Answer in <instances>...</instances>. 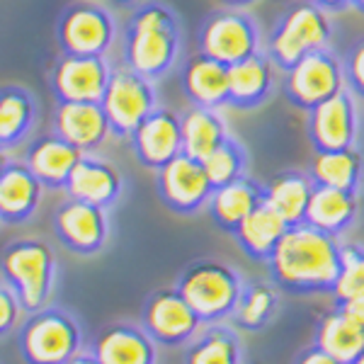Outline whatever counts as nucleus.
Wrapping results in <instances>:
<instances>
[{
  "label": "nucleus",
  "mask_w": 364,
  "mask_h": 364,
  "mask_svg": "<svg viewBox=\"0 0 364 364\" xmlns=\"http://www.w3.org/2000/svg\"><path fill=\"white\" fill-rule=\"evenodd\" d=\"M265 265L282 291L331 294L343 265V243L304 221L287 228Z\"/></svg>",
  "instance_id": "obj_1"
},
{
  "label": "nucleus",
  "mask_w": 364,
  "mask_h": 364,
  "mask_svg": "<svg viewBox=\"0 0 364 364\" xmlns=\"http://www.w3.org/2000/svg\"><path fill=\"white\" fill-rule=\"evenodd\" d=\"M182 51L180 17L161 0H146L129 15L122 37V61L149 80H161L178 66Z\"/></svg>",
  "instance_id": "obj_2"
},
{
  "label": "nucleus",
  "mask_w": 364,
  "mask_h": 364,
  "mask_svg": "<svg viewBox=\"0 0 364 364\" xmlns=\"http://www.w3.org/2000/svg\"><path fill=\"white\" fill-rule=\"evenodd\" d=\"M336 39L333 15L311 0H296L287 5L265 39V54L279 70L291 68L304 56L321 49H331Z\"/></svg>",
  "instance_id": "obj_3"
},
{
  "label": "nucleus",
  "mask_w": 364,
  "mask_h": 364,
  "mask_svg": "<svg viewBox=\"0 0 364 364\" xmlns=\"http://www.w3.org/2000/svg\"><path fill=\"white\" fill-rule=\"evenodd\" d=\"M245 279L238 274V269L221 260H202L190 262L178 277L180 294L187 299L195 314L202 318V323H221L224 318H231L236 311V304L243 291Z\"/></svg>",
  "instance_id": "obj_4"
},
{
  "label": "nucleus",
  "mask_w": 364,
  "mask_h": 364,
  "mask_svg": "<svg viewBox=\"0 0 364 364\" xmlns=\"http://www.w3.org/2000/svg\"><path fill=\"white\" fill-rule=\"evenodd\" d=\"M0 274H3V282L13 287L25 314H34L46 306L54 291V250L37 238L13 240L0 255Z\"/></svg>",
  "instance_id": "obj_5"
},
{
  "label": "nucleus",
  "mask_w": 364,
  "mask_h": 364,
  "mask_svg": "<svg viewBox=\"0 0 364 364\" xmlns=\"http://www.w3.org/2000/svg\"><path fill=\"white\" fill-rule=\"evenodd\" d=\"M83 348L78 321L63 309L44 306L22 323L20 352L27 364H66Z\"/></svg>",
  "instance_id": "obj_6"
},
{
  "label": "nucleus",
  "mask_w": 364,
  "mask_h": 364,
  "mask_svg": "<svg viewBox=\"0 0 364 364\" xmlns=\"http://www.w3.org/2000/svg\"><path fill=\"white\" fill-rule=\"evenodd\" d=\"M199 51L216 61L233 66L257 51H262V37L255 15L245 8L224 5L204 17L197 32Z\"/></svg>",
  "instance_id": "obj_7"
},
{
  "label": "nucleus",
  "mask_w": 364,
  "mask_h": 364,
  "mask_svg": "<svg viewBox=\"0 0 364 364\" xmlns=\"http://www.w3.org/2000/svg\"><path fill=\"white\" fill-rule=\"evenodd\" d=\"M282 73H284L279 83L282 95L291 107L304 109V112H311L345 87L343 58L333 51V46L304 56L301 61H296Z\"/></svg>",
  "instance_id": "obj_8"
},
{
  "label": "nucleus",
  "mask_w": 364,
  "mask_h": 364,
  "mask_svg": "<svg viewBox=\"0 0 364 364\" xmlns=\"http://www.w3.org/2000/svg\"><path fill=\"white\" fill-rule=\"evenodd\" d=\"M117 39V20L105 5L78 0L63 8L56 22V42L61 54L105 56Z\"/></svg>",
  "instance_id": "obj_9"
},
{
  "label": "nucleus",
  "mask_w": 364,
  "mask_h": 364,
  "mask_svg": "<svg viewBox=\"0 0 364 364\" xmlns=\"http://www.w3.org/2000/svg\"><path fill=\"white\" fill-rule=\"evenodd\" d=\"M102 109L109 122V134L129 139L132 132L158 107L154 80L144 78L129 66H119L109 75L107 90L102 95Z\"/></svg>",
  "instance_id": "obj_10"
},
{
  "label": "nucleus",
  "mask_w": 364,
  "mask_h": 364,
  "mask_svg": "<svg viewBox=\"0 0 364 364\" xmlns=\"http://www.w3.org/2000/svg\"><path fill=\"white\" fill-rule=\"evenodd\" d=\"M141 326L158 345L178 348V345L192 343L204 323L195 314V309L187 304V299L180 294L178 287H168V289H158L146 299Z\"/></svg>",
  "instance_id": "obj_11"
},
{
  "label": "nucleus",
  "mask_w": 364,
  "mask_h": 364,
  "mask_svg": "<svg viewBox=\"0 0 364 364\" xmlns=\"http://www.w3.org/2000/svg\"><path fill=\"white\" fill-rule=\"evenodd\" d=\"M306 134L314 151L352 149L360 141V107L348 85L306 112Z\"/></svg>",
  "instance_id": "obj_12"
},
{
  "label": "nucleus",
  "mask_w": 364,
  "mask_h": 364,
  "mask_svg": "<svg viewBox=\"0 0 364 364\" xmlns=\"http://www.w3.org/2000/svg\"><path fill=\"white\" fill-rule=\"evenodd\" d=\"M156 190L161 202L175 214H195L207 207L214 185H211L202 161L180 154L178 158L156 170Z\"/></svg>",
  "instance_id": "obj_13"
},
{
  "label": "nucleus",
  "mask_w": 364,
  "mask_h": 364,
  "mask_svg": "<svg viewBox=\"0 0 364 364\" xmlns=\"http://www.w3.org/2000/svg\"><path fill=\"white\" fill-rule=\"evenodd\" d=\"M56 238L75 255H95L109 236L107 209L68 197L54 214Z\"/></svg>",
  "instance_id": "obj_14"
},
{
  "label": "nucleus",
  "mask_w": 364,
  "mask_h": 364,
  "mask_svg": "<svg viewBox=\"0 0 364 364\" xmlns=\"http://www.w3.org/2000/svg\"><path fill=\"white\" fill-rule=\"evenodd\" d=\"M107 56L61 54L51 70V90L56 100L73 102H100L112 75Z\"/></svg>",
  "instance_id": "obj_15"
},
{
  "label": "nucleus",
  "mask_w": 364,
  "mask_h": 364,
  "mask_svg": "<svg viewBox=\"0 0 364 364\" xmlns=\"http://www.w3.org/2000/svg\"><path fill=\"white\" fill-rule=\"evenodd\" d=\"M132 151L144 168L161 170L182 154L180 117L168 107H158L129 136Z\"/></svg>",
  "instance_id": "obj_16"
},
{
  "label": "nucleus",
  "mask_w": 364,
  "mask_h": 364,
  "mask_svg": "<svg viewBox=\"0 0 364 364\" xmlns=\"http://www.w3.org/2000/svg\"><path fill=\"white\" fill-rule=\"evenodd\" d=\"M279 83V68L265 54V49L257 51L240 63L228 66V107L240 112L262 107L274 97Z\"/></svg>",
  "instance_id": "obj_17"
},
{
  "label": "nucleus",
  "mask_w": 364,
  "mask_h": 364,
  "mask_svg": "<svg viewBox=\"0 0 364 364\" xmlns=\"http://www.w3.org/2000/svg\"><path fill=\"white\" fill-rule=\"evenodd\" d=\"M54 134L66 139L83 154H92L109 136V122L102 102L58 100L54 109Z\"/></svg>",
  "instance_id": "obj_18"
},
{
  "label": "nucleus",
  "mask_w": 364,
  "mask_h": 364,
  "mask_svg": "<svg viewBox=\"0 0 364 364\" xmlns=\"http://www.w3.org/2000/svg\"><path fill=\"white\" fill-rule=\"evenodd\" d=\"M156 340L136 323H109L95 338L92 355L100 364H156Z\"/></svg>",
  "instance_id": "obj_19"
},
{
  "label": "nucleus",
  "mask_w": 364,
  "mask_h": 364,
  "mask_svg": "<svg viewBox=\"0 0 364 364\" xmlns=\"http://www.w3.org/2000/svg\"><path fill=\"white\" fill-rule=\"evenodd\" d=\"M122 173L109 161L83 154L78 166L73 168L70 178L66 182V195L87 204H97L102 209H109L122 195Z\"/></svg>",
  "instance_id": "obj_20"
},
{
  "label": "nucleus",
  "mask_w": 364,
  "mask_h": 364,
  "mask_svg": "<svg viewBox=\"0 0 364 364\" xmlns=\"http://www.w3.org/2000/svg\"><path fill=\"white\" fill-rule=\"evenodd\" d=\"M180 87L185 97L199 107L221 109L228 105V66L202 51L182 63Z\"/></svg>",
  "instance_id": "obj_21"
},
{
  "label": "nucleus",
  "mask_w": 364,
  "mask_h": 364,
  "mask_svg": "<svg viewBox=\"0 0 364 364\" xmlns=\"http://www.w3.org/2000/svg\"><path fill=\"white\" fill-rule=\"evenodd\" d=\"M44 185L25 161H10L0 175V219L5 224H22L32 219L42 202Z\"/></svg>",
  "instance_id": "obj_22"
},
{
  "label": "nucleus",
  "mask_w": 364,
  "mask_h": 364,
  "mask_svg": "<svg viewBox=\"0 0 364 364\" xmlns=\"http://www.w3.org/2000/svg\"><path fill=\"white\" fill-rule=\"evenodd\" d=\"M80 158H83V151H78L58 134H49V136L32 141L25 151V163L29 170L49 190H63L66 187L70 173L78 166Z\"/></svg>",
  "instance_id": "obj_23"
},
{
  "label": "nucleus",
  "mask_w": 364,
  "mask_h": 364,
  "mask_svg": "<svg viewBox=\"0 0 364 364\" xmlns=\"http://www.w3.org/2000/svg\"><path fill=\"white\" fill-rule=\"evenodd\" d=\"M265 202V182H257L243 175V178L221 185L211 192L207 209L209 216L221 231L231 233L240 226V221Z\"/></svg>",
  "instance_id": "obj_24"
},
{
  "label": "nucleus",
  "mask_w": 364,
  "mask_h": 364,
  "mask_svg": "<svg viewBox=\"0 0 364 364\" xmlns=\"http://www.w3.org/2000/svg\"><path fill=\"white\" fill-rule=\"evenodd\" d=\"M357 214H360V195L357 192L314 185L304 221L340 238L352 228V224L357 221Z\"/></svg>",
  "instance_id": "obj_25"
},
{
  "label": "nucleus",
  "mask_w": 364,
  "mask_h": 364,
  "mask_svg": "<svg viewBox=\"0 0 364 364\" xmlns=\"http://www.w3.org/2000/svg\"><path fill=\"white\" fill-rule=\"evenodd\" d=\"M306 173L314 180V185L336 187V190L360 195L364 182V154L357 146L340 151H314Z\"/></svg>",
  "instance_id": "obj_26"
},
{
  "label": "nucleus",
  "mask_w": 364,
  "mask_h": 364,
  "mask_svg": "<svg viewBox=\"0 0 364 364\" xmlns=\"http://www.w3.org/2000/svg\"><path fill=\"white\" fill-rule=\"evenodd\" d=\"M287 221L274 211L269 204L262 202L257 209H252L240 226L233 231L238 248L255 262H267L269 255L277 248L282 236L287 233Z\"/></svg>",
  "instance_id": "obj_27"
},
{
  "label": "nucleus",
  "mask_w": 364,
  "mask_h": 364,
  "mask_svg": "<svg viewBox=\"0 0 364 364\" xmlns=\"http://www.w3.org/2000/svg\"><path fill=\"white\" fill-rule=\"evenodd\" d=\"M314 192V180L304 170H282L265 182V204H269L287 226L304 224L309 199Z\"/></svg>",
  "instance_id": "obj_28"
},
{
  "label": "nucleus",
  "mask_w": 364,
  "mask_h": 364,
  "mask_svg": "<svg viewBox=\"0 0 364 364\" xmlns=\"http://www.w3.org/2000/svg\"><path fill=\"white\" fill-rule=\"evenodd\" d=\"M37 122V100L22 85L0 87V149L22 144Z\"/></svg>",
  "instance_id": "obj_29"
},
{
  "label": "nucleus",
  "mask_w": 364,
  "mask_h": 364,
  "mask_svg": "<svg viewBox=\"0 0 364 364\" xmlns=\"http://www.w3.org/2000/svg\"><path fill=\"white\" fill-rule=\"evenodd\" d=\"M180 124H182V154L197 158V161H204L228 136L226 119L214 107L192 105L180 117Z\"/></svg>",
  "instance_id": "obj_30"
},
{
  "label": "nucleus",
  "mask_w": 364,
  "mask_h": 364,
  "mask_svg": "<svg viewBox=\"0 0 364 364\" xmlns=\"http://www.w3.org/2000/svg\"><path fill=\"white\" fill-rule=\"evenodd\" d=\"M316 345L343 364H352L364 350V328L355 326L336 306L318 318V326H316Z\"/></svg>",
  "instance_id": "obj_31"
},
{
  "label": "nucleus",
  "mask_w": 364,
  "mask_h": 364,
  "mask_svg": "<svg viewBox=\"0 0 364 364\" xmlns=\"http://www.w3.org/2000/svg\"><path fill=\"white\" fill-rule=\"evenodd\" d=\"M279 311V294H277V284H269V282L260 279H250L243 284L240 299L236 304V311L231 314L233 323L240 331L257 333L265 331L269 323L274 321Z\"/></svg>",
  "instance_id": "obj_32"
},
{
  "label": "nucleus",
  "mask_w": 364,
  "mask_h": 364,
  "mask_svg": "<svg viewBox=\"0 0 364 364\" xmlns=\"http://www.w3.org/2000/svg\"><path fill=\"white\" fill-rule=\"evenodd\" d=\"M243 348L233 328L224 323H209L204 333L192 340L185 352V364H240Z\"/></svg>",
  "instance_id": "obj_33"
},
{
  "label": "nucleus",
  "mask_w": 364,
  "mask_h": 364,
  "mask_svg": "<svg viewBox=\"0 0 364 364\" xmlns=\"http://www.w3.org/2000/svg\"><path fill=\"white\" fill-rule=\"evenodd\" d=\"M204 170H207L211 185L221 187V185H228V182L243 178L248 173V151L245 146L240 144L238 139H233L231 134L216 146L211 154L202 161Z\"/></svg>",
  "instance_id": "obj_34"
},
{
  "label": "nucleus",
  "mask_w": 364,
  "mask_h": 364,
  "mask_svg": "<svg viewBox=\"0 0 364 364\" xmlns=\"http://www.w3.org/2000/svg\"><path fill=\"white\" fill-rule=\"evenodd\" d=\"M331 294L336 299V304L364 299V245H343V265H340L338 282Z\"/></svg>",
  "instance_id": "obj_35"
},
{
  "label": "nucleus",
  "mask_w": 364,
  "mask_h": 364,
  "mask_svg": "<svg viewBox=\"0 0 364 364\" xmlns=\"http://www.w3.org/2000/svg\"><path fill=\"white\" fill-rule=\"evenodd\" d=\"M345 85L357 100H364V37L355 39L348 54L343 56Z\"/></svg>",
  "instance_id": "obj_36"
},
{
  "label": "nucleus",
  "mask_w": 364,
  "mask_h": 364,
  "mask_svg": "<svg viewBox=\"0 0 364 364\" xmlns=\"http://www.w3.org/2000/svg\"><path fill=\"white\" fill-rule=\"evenodd\" d=\"M22 314H25V309H22L13 287L8 282H0V338L20 326Z\"/></svg>",
  "instance_id": "obj_37"
},
{
  "label": "nucleus",
  "mask_w": 364,
  "mask_h": 364,
  "mask_svg": "<svg viewBox=\"0 0 364 364\" xmlns=\"http://www.w3.org/2000/svg\"><path fill=\"white\" fill-rule=\"evenodd\" d=\"M296 364H343V362L336 360L333 355H328L326 350H321L318 345H314V348L304 350L301 355H299Z\"/></svg>",
  "instance_id": "obj_38"
},
{
  "label": "nucleus",
  "mask_w": 364,
  "mask_h": 364,
  "mask_svg": "<svg viewBox=\"0 0 364 364\" xmlns=\"http://www.w3.org/2000/svg\"><path fill=\"white\" fill-rule=\"evenodd\" d=\"M336 306L343 311V316L355 323V326L364 328V299H355V301H343V304H336Z\"/></svg>",
  "instance_id": "obj_39"
},
{
  "label": "nucleus",
  "mask_w": 364,
  "mask_h": 364,
  "mask_svg": "<svg viewBox=\"0 0 364 364\" xmlns=\"http://www.w3.org/2000/svg\"><path fill=\"white\" fill-rule=\"evenodd\" d=\"M311 3L318 5V8H323L331 15H340L345 10H350V0H311Z\"/></svg>",
  "instance_id": "obj_40"
},
{
  "label": "nucleus",
  "mask_w": 364,
  "mask_h": 364,
  "mask_svg": "<svg viewBox=\"0 0 364 364\" xmlns=\"http://www.w3.org/2000/svg\"><path fill=\"white\" fill-rule=\"evenodd\" d=\"M66 364H100V360H97L95 355H92V352H83V350H80L78 355L70 357Z\"/></svg>",
  "instance_id": "obj_41"
},
{
  "label": "nucleus",
  "mask_w": 364,
  "mask_h": 364,
  "mask_svg": "<svg viewBox=\"0 0 364 364\" xmlns=\"http://www.w3.org/2000/svg\"><path fill=\"white\" fill-rule=\"evenodd\" d=\"M8 163H10L8 154H5V151L0 149V175H3V170H5V168H8Z\"/></svg>",
  "instance_id": "obj_42"
},
{
  "label": "nucleus",
  "mask_w": 364,
  "mask_h": 364,
  "mask_svg": "<svg viewBox=\"0 0 364 364\" xmlns=\"http://www.w3.org/2000/svg\"><path fill=\"white\" fill-rule=\"evenodd\" d=\"M226 5H236V8H245V5L255 3V0H224Z\"/></svg>",
  "instance_id": "obj_43"
},
{
  "label": "nucleus",
  "mask_w": 364,
  "mask_h": 364,
  "mask_svg": "<svg viewBox=\"0 0 364 364\" xmlns=\"http://www.w3.org/2000/svg\"><path fill=\"white\" fill-rule=\"evenodd\" d=\"M114 3H119V5H129V8H136V5L146 3V0H114Z\"/></svg>",
  "instance_id": "obj_44"
},
{
  "label": "nucleus",
  "mask_w": 364,
  "mask_h": 364,
  "mask_svg": "<svg viewBox=\"0 0 364 364\" xmlns=\"http://www.w3.org/2000/svg\"><path fill=\"white\" fill-rule=\"evenodd\" d=\"M350 8H355L357 13L364 15V0H350Z\"/></svg>",
  "instance_id": "obj_45"
},
{
  "label": "nucleus",
  "mask_w": 364,
  "mask_h": 364,
  "mask_svg": "<svg viewBox=\"0 0 364 364\" xmlns=\"http://www.w3.org/2000/svg\"><path fill=\"white\" fill-rule=\"evenodd\" d=\"M352 364H364V350L360 352V357H357V360H355V362H352Z\"/></svg>",
  "instance_id": "obj_46"
},
{
  "label": "nucleus",
  "mask_w": 364,
  "mask_h": 364,
  "mask_svg": "<svg viewBox=\"0 0 364 364\" xmlns=\"http://www.w3.org/2000/svg\"><path fill=\"white\" fill-rule=\"evenodd\" d=\"M0 221H3V219H0Z\"/></svg>",
  "instance_id": "obj_47"
}]
</instances>
